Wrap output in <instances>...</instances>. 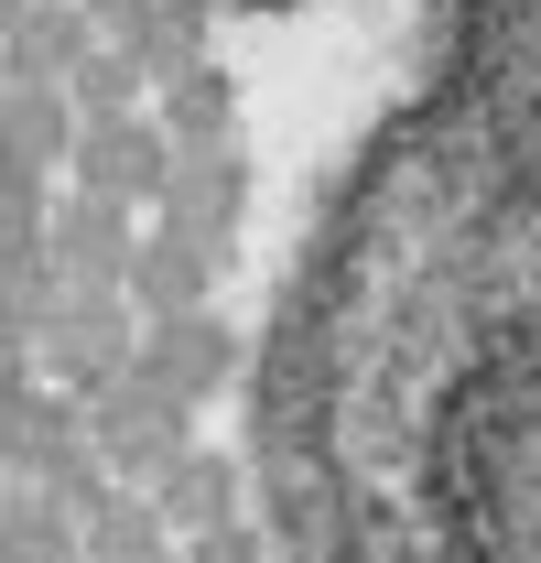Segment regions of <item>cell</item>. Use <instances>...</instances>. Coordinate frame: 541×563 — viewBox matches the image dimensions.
<instances>
[{
    "mask_svg": "<svg viewBox=\"0 0 541 563\" xmlns=\"http://www.w3.org/2000/svg\"><path fill=\"white\" fill-rule=\"evenodd\" d=\"M0 477H11V488H55L76 520H87V509H98V488H109L98 433H87V390L33 379V390L0 412Z\"/></svg>",
    "mask_w": 541,
    "mask_h": 563,
    "instance_id": "cell-1",
    "label": "cell"
},
{
    "mask_svg": "<svg viewBox=\"0 0 541 563\" xmlns=\"http://www.w3.org/2000/svg\"><path fill=\"white\" fill-rule=\"evenodd\" d=\"M87 433H98V466L109 477H131V488H152L163 477V455H185L196 444V401H174L152 368H109L98 390H87Z\"/></svg>",
    "mask_w": 541,
    "mask_h": 563,
    "instance_id": "cell-2",
    "label": "cell"
},
{
    "mask_svg": "<svg viewBox=\"0 0 541 563\" xmlns=\"http://www.w3.org/2000/svg\"><path fill=\"white\" fill-rule=\"evenodd\" d=\"M33 357H44V379L98 390L109 368L141 357V303H131V292H87V282H66V303H55V325L33 336Z\"/></svg>",
    "mask_w": 541,
    "mask_h": 563,
    "instance_id": "cell-3",
    "label": "cell"
},
{
    "mask_svg": "<svg viewBox=\"0 0 541 563\" xmlns=\"http://www.w3.org/2000/svg\"><path fill=\"white\" fill-rule=\"evenodd\" d=\"M141 368H152L174 401H217V390L239 379V325L206 314V303L196 314H152V325H141Z\"/></svg>",
    "mask_w": 541,
    "mask_h": 563,
    "instance_id": "cell-4",
    "label": "cell"
},
{
    "mask_svg": "<svg viewBox=\"0 0 541 563\" xmlns=\"http://www.w3.org/2000/svg\"><path fill=\"white\" fill-rule=\"evenodd\" d=\"M44 250H55V272L87 282V292H131V207L120 196H66V207L44 217Z\"/></svg>",
    "mask_w": 541,
    "mask_h": 563,
    "instance_id": "cell-5",
    "label": "cell"
},
{
    "mask_svg": "<svg viewBox=\"0 0 541 563\" xmlns=\"http://www.w3.org/2000/svg\"><path fill=\"white\" fill-rule=\"evenodd\" d=\"M206 282H217V239L174 228V217H163V228L131 250V303H141V325H152V314H196Z\"/></svg>",
    "mask_w": 541,
    "mask_h": 563,
    "instance_id": "cell-6",
    "label": "cell"
},
{
    "mask_svg": "<svg viewBox=\"0 0 541 563\" xmlns=\"http://www.w3.org/2000/svg\"><path fill=\"white\" fill-rule=\"evenodd\" d=\"M152 498H163V520H174V542H185L206 520H239V509H250V466L217 455V444H185V455H163Z\"/></svg>",
    "mask_w": 541,
    "mask_h": 563,
    "instance_id": "cell-7",
    "label": "cell"
},
{
    "mask_svg": "<svg viewBox=\"0 0 541 563\" xmlns=\"http://www.w3.org/2000/svg\"><path fill=\"white\" fill-rule=\"evenodd\" d=\"M76 174H87V196H120V207H141V196H163V141L141 131V120H98V131L76 141Z\"/></svg>",
    "mask_w": 541,
    "mask_h": 563,
    "instance_id": "cell-8",
    "label": "cell"
},
{
    "mask_svg": "<svg viewBox=\"0 0 541 563\" xmlns=\"http://www.w3.org/2000/svg\"><path fill=\"white\" fill-rule=\"evenodd\" d=\"M0 563H87V520L55 488H11L0 477Z\"/></svg>",
    "mask_w": 541,
    "mask_h": 563,
    "instance_id": "cell-9",
    "label": "cell"
},
{
    "mask_svg": "<svg viewBox=\"0 0 541 563\" xmlns=\"http://www.w3.org/2000/svg\"><path fill=\"white\" fill-rule=\"evenodd\" d=\"M174 553V520H163V498L131 488V477H109L98 509H87V563H152Z\"/></svg>",
    "mask_w": 541,
    "mask_h": 563,
    "instance_id": "cell-10",
    "label": "cell"
},
{
    "mask_svg": "<svg viewBox=\"0 0 541 563\" xmlns=\"http://www.w3.org/2000/svg\"><path fill=\"white\" fill-rule=\"evenodd\" d=\"M76 141V120H66V87L55 76H22V87H0V163H55Z\"/></svg>",
    "mask_w": 541,
    "mask_h": 563,
    "instance_id": "cell-11",
    "label": "cell"
},
{
    "mask_svg": "<svg viewBox=\"0 0 541 563\" xmlns=\"http://www.w3.org/2000/svg\"><path fill=\"white\" fill-rule=\"evenodd\" d=\"M66 303V272L55 250H0V336H44Z\"/></svg>",
    "mask_w": 541,
    "mask_h": 563,
    "instance_id": "cell-12",
    "label": "cell"
},
{
    "mask_svg": "<svg viewBox=\"0 0 541 563\" xmlns=\"http://www.w3.org/2000/svg\"><path fill=\"white\" fill-rule=\"evenodd\" d=\"M44 174L33 163H0V250H44Z\"/></svg>",
    "mask_w": 541,
    "mask_h": 563,
    "instance_id": "cell-13",
    "label": "cell"
},
{
    "mask_svg": "<svg viewBox=\"0 0 541 563\" xmlns=\"http://www.w3.org/2000/svg\"><path fill=\"white\" fill-rule=\"evenodd\" d=\"M11 66H22V76H66V66H76V22H66V11H22Z\"/></svg>",
    "mask_w": 541,
    "mask_h": 563,
    "instance_id": "cell-14",
    "label": "cell"
},
{
    "mask_svg": "<svg viewBox=\"0 0 541 563\" xmlns=\"http://www.w3.org/2000/svg\"><path fill=\"white\" fill-rule=\"evenodd\" d=\"M185 563H270L261 520L239 509V520H206V531H185Z\"/></svg>",
    "mask_w": 541,
    "mask_h": 563,
    "instance_id": "cell-15",
    "label": "cell"
},
{
    "mask_svg": "<svg viewBox=\"0 0 541 563\" xmlns=\"http://www.w3.org/2000/svg\"><path fill=\"white\" fill-rule=\"evenodd\" d=\"M33 379H44V357H33V336H0V412H11V401H22Z\"/></svg>",
    "mask_w": 541,
    "mask_h": 563,
    "instance_id": "cell-16",
    "label": "cell"
},
{
    "mask_svg": "<svg viewBox=\"0 0 541 563\" xmlns=\"http://www.w3.org/2000/svg\"><path fill=\"white\" fill-rule=\"evenodd\" d=\"M152 563H185V542H174V553H152Z\"/></svg>",
    "mask_w": 541,
    "mask_h": 563,
    "instance_id": "cell-17",
    "label": "cell"
}]
</instances>
